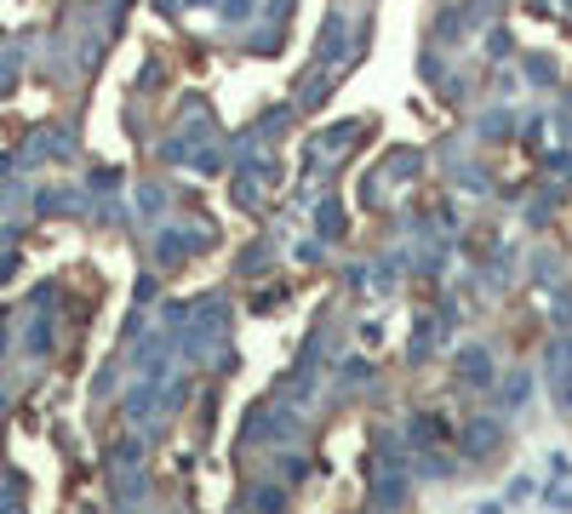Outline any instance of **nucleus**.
Listing matches in <instances>:
<instances>
[{"label": "nucleus", "instance_id": "1", "mask_svg": "<svg viewBox=\"0 0 572 514\" xmlns=\"http://www.w3.org/2000/svg\"><path fill=\"white\" fill-rule=\"evenodd\" d=\"M487 445H492V423H476L469 429V452H487Z\"/></svg>", "mask_w": 572, "mask_h": 514}]
</instances>
